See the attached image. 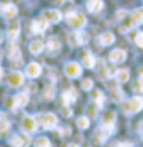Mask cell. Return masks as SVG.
I'll return each mask as SVG.
<instances>
[{"label": "cell", "instance_id": "1", "mask_svg": "<svg viewBox=\"0 0 143 147\" xmlns=\"http://www.w3.org/2000/svg\"><path fill=\"white\" fill-rule=\"evenodd\" d=\"M140 110H143V98L142 96H133L126 102H123V112L126 115H133L138 113Z\"/></svg>", "mask_w": 143, "mask_h": 147}, {"label": "cell", "instance_id": "2", "mask_svg": "<svg viewBox=\"0 0 143 147\" xmlns=\"http://www.w3.org/2000/svg\"><path fill=\"white\" fill-rule=\"evenodd\" d=\"M66 20L76 30H81L86 26V15L81 14V12H69V14L66 15Z\"/></svg>", "mask_w": 143, "mask_h": 147}, {"label": "cell", "instance_id": "3", "mask_svg": "<svg viewBox=\"0 0 143 147\" xmlns=\"http://www.w3.org/2000/svg\"><path fill=\"white\" fill-rule=\"evenodd\" d=\"M116 19L120 20V30H121V32H126V30H130L131 27H135V20H133L131 14H128L126 10H120V12L116 14Z\"/></svg>", "mask_w": 143, "mask_h": 147}, {"label": "cell", "instance_id": "4", "mask_svg": "<svg viewBox=\"0 0 143 147\" xmlns=\"http://www.w3.org/2000/svg\"><path fill=\"white\" fill-rule=\"evenodd\" d=\"M37 123H41L45 130H51V129H56L57 125V117L54 113H41L35 117Z\"/></svg>", "mask_w": 143, "mask_h": 147}, {"label": "cell", "instance_id": "5", "mask_svg": "<svg viewBox=\"0 0 143 147\" xmlns=\"http://www.w3.org/2000/svg\"><path fill=\"white\" fill-rule=\"evenodd\" d=\"M88 41H89V36H88L86 32H83V30H76V32H71V34L67 36V42H69V46H72V47L86 44Z\"/></svg>", "mask_w": 143, "mask_h": 147}, {"label": "cell", "instance_id": "6", "mask_svg": "<svg viewBox=\"0 0 143 147\" xmlns=\"http://www.w3.org/2000/svg\"><path fill=\"white\" fill-rule=\"evenodd\" d=\"M22 130L25 134H32L37 130V120H35V117H30V115H27V117L22 118Z\"/></svg>", "mask_w": 143, "mask_h": 147}, {"label": "cell", "instance_id": "7", "mask_svg": "<svg viewBox=\"0 0 143 147\" xmlns=\"http://www.w3.org/2000/svg\"><path fill=\"white\" fill-rule=\"evenodd\" d=\"M64 73H66L67 78H79L81 73H83V68L78 63H67L66 68H64Z\"/></svg>", "mask_w": 143, "mask_h": 147}, {"label": "cell", "instance_id": "8", "mask_svg": "<svg viewBox=\"0 0 143 147\" xmlns=\"http://www.w3.org/2000/svg\"><path fill=\"white\" fill-rule=\"evenodd\" d=\"M42 19L47 20L49 24H57L62 19V14L59 10H56V9H49V10H44L42 12Z\"/></svg>", "mask_w": 143, "mask_h": 147}, {"label": "cell", "instance_id": "9", "mask_svg": "<svg viewBox=\"0 0 143 147\" xmlns=\"http://www.w3.org/2000/svg\"><path fill=\"white\" fill-rule=\"evenodd\" d=\"M29 144H30V137H29L27 134L10 137V146L12 147H29Z\"/></svg>", "mask_w": 143, "mask_h": 147}, {"label": "cell", "instance_id": "10", "mask_svg": "<svg viewBox=\"0 0 143 147\" xmlns=\"http://www.w3.org/2000/svg\"><path fill=\"white\" fill-rule=\"evenodd\" d=\"M114 132V127H108V125H100V129H98V132H96V142H100L103 144L111 134Z\"/></svg>", "mask_w": 143, "mask_h": 147}, {"label": "cell", "instance_id": "11", "mask_svg": "<svg viewBox=\"0 0 143 147\" xmlns=\"http://www.w3.org/2000/svg\"><path fill=\"white\" fill-rule=\"evenodd\" d=\"M41 73H42V66L39 63H29L27 68H25V76L32 78V80L34 78H39Z\"/></svg>", "mask_w": 143, "mask_h": 147}, {"label": "cell", "instance_id": "12", "mask_svg": "<svg viewBox=\"0 0 143 147\" xmlns=\"http://www.w3.org/2000/svg\"><path fill=\"white\" fill-rule=\"evenodd\" d=\"M7 81H9V85L12 88H17V86H20L24 83V74L20 73V71H12V73L9 74Z\"/></svg>", "mask_w": 143, "mask_h": 147}, {"label": "cell", "instance_id": "13", "mask_svg": "<svg viewBox=\"0 0 143 147\" xmlns=\"http://www.w3.org/2000/svg\"><path fill=\"white\" fill-rule=\"evenodd\" d=\"M110 61L114 63V64H120V63L126 61V51H125V49H114V51H111Z\"/></svg>", "mask_w": 143, "mask_h": 147}, {"label": "cell", "instance_id": "14", "mask_svg": "<svg viewBox=\"0 0 143 147\" xmlns=\"http://www.w3.org/2000/svg\"><path fill=\"white\" fill-rule=\"evenodd\" d=\"M76 98H78V93H76V90H74V88H69L67 91H64V93H62V96H61V103H62V105H69V103L76 102Z\"/></svg>", "mask_w": 143, "mask_h": 147}, {"label": "cell", "instance_id": "15", "mask_svg": "<svg viewBox=\"0 0 143 147\" xmlns=\"http://www.w3.org/2000/svg\"><path fill=\"white\" fill-rule=\"evenodd\" d=\"M29 103V95L27 93H19L14 96V108H24L25 105Z\"/></svg>", "mask_w": 143, "mask_h": 147}, {"label": "cell", "instance_id": "16", "mask_svg": "<svg viewBox=\"0 0 143 147\" xmlns=\"http://www.w3.org/2000/svg\"><path fill=\"white\" fill-rule=\"evenodd\" d=\"M45 49H47L51 54H56V53H59V49H61V41H59L57 37H51V39L45 42Z\"/></svg>", "mask_w": 143, "mask_h": 147}, {"label": "cell", "instance_id": "17", "mask_svg": "<svg viewBox=\"0 0 143 147\" xmlns=\"http://www.w3.org/2000/svg\"><path fill=\"white\" fill-rule=\"evenodd\" d=\"M47 26H49V22L44 20V19L34 20V22H32V32H35V34H42L44 30L47 29Z\"/></svg>", "mask_w": 143, "mask_h": 147}, {"label": "cell", "instance_id": "18", "mask_svg": "<svg viewBox=\"0 0 143 147\" xmlns=\"http://www.w3.org/2000/svg\"><path fill=\"white\" fill-rule=\"evenodd\" d=\"M86 7H88V10H89V12L96 14V12H100V10H103L104 3H103V0H88Z\"/></svg>", "mask_w": 143, "mask_h": 147}, {"label": "cell", "instance_id": "19", "mask_svg": "<svg viewBox=\"0 0 143 147\" xmlns=\"http://www.w3.org/2000/svg\"><path fill=\"white\" fill-rule=\"evenodd\" d=\"M19 32H20V24L19 22H12L10 26H9V30H7V34H9V39L14 42L15 39L19 37Z\"/></svg>", "mask_w": 143, "mask_h": 147}, {"label": "cell", "instance_id": "20", "mask_svg": "<svg viewBox=\"0 0 143 147\" xmlns=\"http://www.w3.org/2000/svg\"><path fill=\"white\" fill-rule=\"evenodd\" d=\"M98 41H100V44L101 46H110V44H113L114 42V34L113 32H103L100 37H98Z\"/></svg>", "mask_w": 143, "mask_h": 147}, {"label": "cell", "instance_id": "21", "mask_svg": "<svg viewBox=\"0 0 143 147\" xmlns=\"http://www.w3.org/2000/svg\"><path fill=\"white\" fill-rule=\"evenodd\" d=\"M114 123H116V113H114V112H106V113H103V122H101V125L114 127Z\"/></svg>", "mask_w": 143, "mask_h": 147}, {"label": "cell", "instance_id": "22", "mask_svg": "<svg viewBox=\"0 0 143 147\" xmlns=\"http://www.w3.org/2000/svg\"><path fill=\"white\" fill-rule=\"evenodd\" d=\"M2 12H3V15L7 19H14L15 15H17V7H15L14 3H5L2 7Z\"/></svg>", "mask_w": 143, "mask_h": 147}, {"label": "cell", "instance_id": "23", "mask_svg": "<svg viewBox=\"0 0 143 147\" xmlns=\"http://www.w3.org/2000/svg\"><path fill=\"white\" fill-rule=\"evenodd\" d=\"M29 49H30L32 54H39V53L44 51V42L41 41V39H34V41L29 44Z\"/></svg>", "mask_w": 143, "mask_h": 147}, {"label": "cell", "instance_id": "24", "mask_svg": "<svg viewBox=\"0 0 143 147\" xmlns=\"http://www.w3.org/2000/svg\"><path fill=\"white\" fill-rule=\"evenodd\" d=\"M7 56L10 59H20L22 56H20V51H19V47H17V44L15 42H12V44H9V47H7Z\"/></svg>", "mask_w": 143, "mask_h": 147}, {"label": "cell", "instance_id": "25", "mask_svg": "<svg viewBox=\"0 0 143 147\" xmlns=\"http://www.w3.org/2000/svg\"><path fill=\"white\" fill-rule=\"evenodd\" d=\"M114 80H116L118 83H126L130 80V71L128 69H118V71L114 73Z\"/></svg>", "mask_w": 143, "mask_h": 147}, {"label": "cell", "instance_id": "26", "mask_svg": "<svg viewBox=\"0 0 143 147\" xmlns=\"http://www.w3.org/2000/svg\"><path fill=\"white\" fill-rule=\"evenodd\" d=\"M83 66L84 68H94L96 66V58L93 56V54H84V58H83Z\"/></svg>", "mask_w": 143, "mask_h": 147}, {"label": "cell", "instance_id": "27", "mask_svg": "<svg viewBox=\"0 0 143 147\" xmlns=\"http://www.w3.org/2000/svg\"><path fill=\"white\" fill-rule=\"evenodd\" d=\"M93 100H94V103H96L98 107H103V103H104V95H103L101 90H94V91H93Z\"/></svg>", "mask_w": 143, "mask_h": 147}, {"label": "cell", "instance_id": "28", "mask_svg": "<svg viewBox=\"0 0 143 147\" xmlns=\"http://www.w3.org/2000/svg\"><path fill=\"white\" fill-rule=\"evenodd\" d=\"M54 95H56V88H54V85L51 83V85H47L45 90H44V98H45V100H52Z\"/></svg>", "mask_w": 143, "mask_h": 147}, {"label": "cell", "instance_id": "29", "mask_svg": "<svg viewBox=\"0 0 143 147\" xmlns=\"http://www.w3.org/2000/svg\"><path fill=\"white\" fill-rule=\"evenodd\" d=\"M131 17H133V20H135V26L143 24V9H136V10L131 14Z\"/></svg>", "mask_w": 143, "mask_h": 147}, {"label": "cell", "instance_id": "30", "mask_svg": "<svg viewBox=\"0 0 143 147\" xmlns=\"http://www.w3.org/2000/svg\"><path fill=\"white\" fill-rule=\"evenodd\" d=\"M133 91L138 95V96H143V80L140 78L138 81H135V85H133Z\"/></svg>", "mask_w": 143, "mask_h": 147}, {"label": "cell", "instance_id": "31", "mask_svg": "<svg viewBox=\"0 0 143 147\" xmlns=\"http://www.w3.org/2000/svg\"><path fill=\"white\" fill-rule=\"evenodd\" d=\"M35 147H52V146H51V142H49L47 137H39L35 140Z\"/></svg>", "mask_w": 143, "mask_h": 147}, {"label": "cell", "instance_id": "32", "mask_svg": "<svg viewBox=\"0 0 143 147\" xmlns=\"http://www.w3.org/2000/svg\"><path fill=\"white\" fill-rule=\"evenodd\" d=\"M76 123H78V127H79V129H83V130H84V129L89 127V118H88V117H79Z\"/></svg>", "mask_w": 143, "mask_h": 147}, {"label": "cell", "instance_id": "33", "mask_svg": "<svg viewBox=\"0 0 143 147\" xmlns=\"http://www.w3.org/2000/svg\"><path fill=\"white\" fill-rule=\"evenodd\" d=\"M9 129H10V123H9L7 120H3V118H0V134H5V132H9Z\"/></svg>", "mask_w": 143, "mask_h": 147}, {"label": "cell", "instance_id": "34", "mask_svg": "<svg viewBox=\"0 0 143 147\" xmlns=\"http://www.w3.org/2000/svg\"><path fill=\"white\" fill-rule=\"evenodd\" d=\"M81 88L84 90V91H89V90L93 88V80H89V78L83 80V83H81Z\"/></svg>", "mask_w": 143, "mask_h": 147}, {"label": "cell", "instance_id": "35", "mask_svg": "<svg viewBox=\"0 0 143 147\" xmlns=\"http://www.w3.org/2000/svg\"><path fill=\"white\" fill-rule=\"evenodd\" d=\"M135 42H136V46H138V47H143V32H138V34H136Z\"/></svg>", "mask_w": 143, "mask_h": 147}, {"label": "cell", "instance_id": "36", "mask_svg": "<svg viewBox=\"0 0 143 147\" xmlns=\"http://www.w3.org/2000/svg\"><path fill=\"white\" fill-rule=\"evenodd\" d=\"M108 147H133L131 142H116L113 146H108Z\"/></svg>", "mask_w": 143, "mask_h": 147}, {"label": "cell", "instance_id": "37", "mask_svg": "<svg viewBox=\"0 0 143 147\" xmlns=\"http://www.w3.org/2000/svg\"><path fill=\"white\" fill-rule=\"evenodd\" d=\"M62 115L64 117H71V108L67 105H62Z\"/></svg>", "mask_w": 143, "mask_h": 147}, {"label": "cell", "instance_id": "38", "mask_svg": "<svg viewBox=\"0 0 143 147\" xmlns=\"http://www.w3.org/2000/svg\"><path fill=\"white\" fill-rule=\"evenodd\" d=\"M138 132H140V135H143V120L140 122V125H138Z\"/></svg>", "mask_w": 143, "mask_h": 147}, {"label": "cell", "instance_id": "39", "mask_svg": "<svg viewBox=\"0 0 143 147\" xmlns=\"http://www.w3.org/2000/svg\"><path fill=\"white\" fill-rule=\"evenodd\" d=\"M140 76H142V80H143V66L140 68Z\"/></svg>", "mask_w": 143, "mask_h": 147}, {"label": "cell", "instance_id": "40", "mask_svg": "<svg viewBox=\"0 0 143 147\" xmlns=\"http://www.w3.org/2000/svg\"><path fill=\"white\" fill-rule=\"evenodd\" d=\"M67 147H79V146H78V144H69Z\"/></svg>", "mask_w": 143, "mask_h": 147}, {"label": "cell", "instance_id": "41", "mask_svg": "<svg viewBox=\"0 0 143 147\" xmlns=\"http://www.w3.org/2000/svg\"><path fill=\"white\" fill-rule=\"evenodd\" d=\"M0 76H2V68H0Z\"/></svg>", "mask_w": 143, "mask_h": 147}]
</instances>
